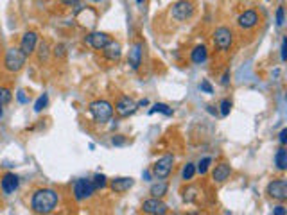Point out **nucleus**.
Wrapping results in <instances>:
<instances>
[{"label":"nucleus","mask_w":287,"mask_h":215,"mask_svg":"<svg viewBox=\"0 0 287 215\" xmlns=\"http://www.w3.org/2000/svg\"><path fill=\"white\" fill-rule=\"evenodd\" d=\"M59 196L54 188H38L31 197V208L34 214H51L56 210Z\"/></svg>","instance_id":"1"},{"label":"nucleus","mask_w":287,"mask_h":215,"mask_svg":"<svg viewBox=\"0 0 287 215\" xmlns=\"http://www.w3.org/2000/svg\"><path fill=\"white\" fill-rule=\"evenodd\" d=\"M88 111L90 115H92V118H94V122L104 124V122H108L110 118L113 117V104L108 103V101H104V99H99V101L90 103Z\"/></svg>","instance_id":"2"},{"label":"nucleus","mask_w":287,"mask_h":215,"mask_svg":"<svg viewBox=\"0 0 287 215\" xmlns=\"http://www.w3.org/2000/svg\"><path fill=\"white\" fill-rule=\"evenodd\" d=\"M25 59H27V56L20 51V47L18 49L16 47L7 49V51H5V56H4V68L7 72H11V74L20 72L22 68H24Z\"/></svg>","instance_id":"3"},{"label":"nucleus","mask_w":287,"mask_h":215,"mask_svg":"<svg viewBox=\"0 0 287 215\" xmlns=\"http://www.w3.org/2000/svg\"><path fill=\"white\" fill-rule=\"evenodd\" d=\"M72 194H74L75 201H85V199H90V197L95 194V187L92 179H86V178H81L74 183L72 187Z\"/></svg>","instance_id":"4"},{"label":"nucleus","mask_w":287,"mask_h":215,"mask_svg":"<svg viewBox=\"0 0 287 215\" xmlns=\"http://www.w3.org/2000/svg\"><path fill=\"white\" fill-rule=\"evenodd\" d=\"M171 14H172V18L178 20V22H187V20L192 18L194 4L190 0H178V2L172 4V7H171Z\"/></svg>","instance_id":"5"},{"label":"nucleus","mask_w":287,"mask_h":215,"mask_svg":"<svg viewBox=\"0 0 287 215\" xmlns=\"http://www.w3.org/2000/svg\"><path fill=\"white\" fill-rule=\"evenodd\" d=\"M231 43H233V33H231V29L217 27L216 33H214V45H216L217 51L221 52L230 51Z\"/></svg>","instance_id":"6"},{"label":"nucleus","mask_w":287,"mask_h":215,"mask_svg":"<svg viewBox=\"0 0 287 215\" xmlns=\"http://www.w3.org/2000/svg\"><path fill=\"white\" fill-rule=\"evenodd\" d=\"M172 167H174V156L165 155L153 165V174H155L158 179H165L171 172H172Z\"/></svg>","instance_id":"7"},{"label":"nucleus","mask_w":287,"mask_h":215,"mask_svg":"<svg viewBox=\"0 0 287 215\" xmlns=\"http://www.w3.org/2000/svg\"><path fill=\"white\" fill-rule=\"evenodd\" d=\"M266 194H268L271 199L275 201H286L287 199V181L286 179H275L268 185L266 188Z\"/></svg>","instance_id":"8"},{"label":"nucleus","mask_w":287,"mask_h":215,"mask_svg":"<svg viewBox=\"0 0 287 215\" xmlns=\"http://www.w3.org/2000/svg\"><path fill=\"white\" fill-rule=\"evenodd\" d=\"M110 42H112L110 34L101 33V31H94V33H90L85 36V43L90 45L92 49H95V51H103Z\"/></svg>","instance_id":"9"},{"label":"nucleus","mask_w":287,"mask_h":215,"mask_svg":"<svg viewBox=\"0 0 287 215\" xmlns=\"http://www.w3.org/2000/svg\"><path fill=\"white\" fill-rule=\"evenodd\" d=\"M20 187V178L14 172H5L0 179V190L4 196H11L14 192L18 190Z\"/></svg>","instance_id":"10"},{"label":"nucleus","mask_w":287,"mask_h":215,"mask_svg":"<svg viewBox=\"0 0 287 215\" xmlns=\"http://www.w3.org/2000/svg\"><path fill=\"white\" fill-rule=\"evenodd\" d=\"M113 109H115L120 117H129V115H133V113L138 109V104L135 103L131 97L124 95V97H120L117 103H115V108H113Z\"/></svg>","instance_id":"11"},{"label":"nucleus","mask_w":287,"mask_h":215,"mask_svg":"<svg viewBox=\"0 0 287 215\" xmlns=\"http://www.w3.org/2000/svg\"><path fill=\"white\" fill-rule=\"evenodd\" d=\"M38 47V33L36 31H27L20 40V51L24 52L25 56H33Z\"/></svg>","instance_id":"12"},{"label":"nucleus","mask_w":287,"mask_h":215,"mask_svg":"<svg viewBox=\"0 0 287 215\" xmlns=\"http://www.w3.org/2000/svg\"><path fill=\"white\" fill-rule=\"evenodd\" d=\"M142 210L146 212V214H151V215H164L169 212V206L165 205L160 197H151V199L144 201Z\"/></svg>","instance_id":"13"},{"label":"nucleus","mask_w":287,"mask_h":215,"mask_svg":"<svg viewBox=\"0 0 287 215\" xmlns=\"http://www.w3.org/2000/svg\"><path fill=\"white\" fill-rule=\"evenodd\" d=\"M259 24V13L255 9H248L244 11V13L239 14V18H237V25H239L240 29H253L255 25Z\"/></svg>","instance_id":"14"},{"label":"nucleus","mask_w":287,"mask_h":215,"mask_svg":"<svg viewBox=\"0 0 287 215\" xmlns=\"http://www.w3.org/2000/svg\"><path fill=\"white\" fill-rule=\"evenodd\" d=\"M142 49H144V43L138 42L133 45L129 54H127V65L131 66L133 70H138L142 65Z\"/></svg>","instance_id":"15"},{"label":"nucleus","mask_w":287,"mask_h":215,"mask_svg":"<svg viewBox=\"0 0 287 215\" xmlns=\"http://www.w3.org/2000/svg\"><path fill=\"white\" fill-rule=\"evenodd\" d=\"M103 54L108 61H118L120 59V56H122V47H120V43L113 42L112 40V42L103 49Z\"/></svg>","instance_id":"16"},{"label":"nucleus","mask_w":287,"mask_h":215,"mask_svg":"<svg viewBox=\"0 0 287 215\" xmlns=\"http://www.w3.org/2000/svg\"><path fill=\"white\" fill-rule=\"evenodd\" d=\"M230 174H231V167L223 161V163L216 165V168H214V172H212V178L216 183H225L226 179L230 178Z\"/></svg>","instance_id":"17"},{"label":"nucleus","mask_w":287,"mask_h":215,"mask_svg":"<svg viewBox=\"0 0 287 215\" xmlns=\"http://www.w3.org/2000/svg\"><path fill=\"white\" fill-rule=\"evenodd\" d=\"M135 185V179L133 178H117L113 179L112 183H110V187H112L113 192H117V194H122V192H127L129 188Z\"/></svg>","instance_id":"18"},{"label":"nucleus","mask_w":287,"mask_h":215,"mask_svg":"<svg viewBox=\"0 0 287 215\" xmlns=\"http://www.w3.org/2000/svg\"><path fill=\"white\" fill-rule=\"evenodd\" d=\"M208 57V51L205 45H198V47H194V51L190 52V59H192V63H196V65H203L205 61H207Z\"/></svg>","instance_id":"19"},{"label":"nucleus","mask_w":287,"mask_h":215,"mask_svg":"<svg viewBox=\"0 0 287 215\" xmlns=\"http://www.w3.org/2000/svg\"><path fill=\"white\" fill-rule=\"evenodd\" d=\"M167 190H169V183L167 181H158V183H155V185H151V188H149V194L153 197H164L165 194H167Z\"/></svg>","instance_id":"20"},{"label":"nucleus","mask_w":287,"mask_h":215,"mask_svg":"<svg viewBox=\"0 0 287 215\" xmlns=\"http://www.w3.org/2000/svg\"><path fill=\"white\" fill-rule=\"evenodd\" d=\"M275 165H277L278 170H287V151L286 147H280V149L277 151V155H275Z\"/></svg>","instance_id":"21"},{"label":"nucleus","mask_w":287,"mask_h":215,"mask_svg":"<svg viewBox=\"0 0 287 215\" xmlns=\"http://www.w3.org/2000/svg\"><path fill=\"white\" fill-rule=\"evenodd\" d=\"M155 113H164L165 117H172L174 115V111H172V108H169L167 104L164 103H156L155 106L149 109V115H155Z\"/></svg>","instance_id":"22"},{"label":"nucleus","mask_w":287,"mask_h":215,"mask_svg":"<svg viewBox=\"0 0 287 215\" xmlns=\"http://www.w3.org/2000/svg\"><path fill=\"white\" fill-rule=\"evenodd\" d=\"M194 176H196V165H194V163H187L183 167V170H181V179H185V181H190Z\"/></svg>","instance_id":"23"},{"label":"nucleus","mask_w":287,"mask_h":215,"mask_svg":"<svg viewBox=\"0 0 287 215\" xmlns=\"http://www.w3.org/2000/svg\"><path fill=\"white\" fill-rule=\"evenodd\" d=\"M49 54H51V49H49V43L47 42H42L40 47H38V59L42 61H47L49 59Z\"/></svg>","instance_id":"24"},{"label":"nucleus","mask_w":287,"mask_h":215,"mask_svg":"<svg viewBox=\"0 0 287 215\" xmlns=\"http://www.w3.org/2000/svg\"><path fill=\"white\" fill-rule=\"evenodd\" d=\"M92 183H94L95 190H99V188L103 190V188L108 187V179H106V176H104V174H95L94 179H92Z\"/></svg>","instance_id":"25"},{"label":"nucleus","mask_w":287,"mask_h":215,"mask_svg":"<svg viewBox=\"0 0 287 215\" xmlns=\"http://www.w3.org/2000/svg\"><path fill=\"white\" fill-rule=\"evenodd\" d=\"M47 104H49V95H47V94L40 95V97H38V101L34 103V111H36V113H42L43 109L47 108Z\"/></svg>","instance_id":"26"},{"label":"nucleus","mask_w":287,"mask_h":215,"mask_svg":"<svg viewBox=\"0 0 287 215\" xmlns=\"http://www.w3.org/2000/svg\"><path fill=\"white\" fill-rule=\"evenodd\" d=\"M11 99H13L11 90L5 88V86H0V106H5L7 103H11Z\"/></svg>","instance_id":"27"},{"label":"nucleus","mask_w":287,"mask_h":215,"mask_svg":"<svg viewBox=\"0 0 287 215\" xmlns=\"http://www.w3.org/2000/svg\"><path fill=\"white\" fill-rule=\"evenodd\" d=\"M210 163H212V158H210V156H205V158H203L201 161L198 163V167H196V172H199L201 176H203V174H207Z\"/></svg>","instance_id":"28"},{"label":"nucleus","mask_w":287,"mask_h":215,"mask_svg":"<svg viewBox=\"0 0 287 215\" xmlns=\"http://www.w3.org/2000/svg\"><path fill=\"white\" fill-rule=\"evenodd\" d=\"M231 106H233V104H231L230 99H223L221 104H219V108H221V109H219V113H221V117H228V115H230Z\"/></svg>","instance_id":"29"},{"label":"nucleus","mask_w":287,"mask_h":215,"mask_svg":"<svg viewBox=\"0 0 287 215\" xmlns=\"http://www.w3.org/2000/svg\"><path fill=\"white\" fill-rule=\"evenodd\" d=\"M52 52H54V56H56L57 59H63V57L66 56V45H65V43H57Z\"/></svg>","instance_id":"30"},{"label":"nucleus","mask_w":287,"mask_h":215,"mask_svg":"<svg viewBox=\"0 0 287 215\" xmlns=\"http://www.w3.org/2000/svg\"><path fill=\"white\" fill-rule=\"evenodd\" d=\"M199 90H201V92H205V94H208V95H212V94H214L212 84L208 83L207 79H205V81H201V83H199Z\"/></svg>","instance_id":"31"},{"label":"nucleus","mask_w":287,"mask_h":215,"mask_svg":"<svg viewBox=\"0 0 287 215\" xmlns=\"http://www.w3.org/2000/svg\"><path fill=\"white\" fill-rule=\"evenodd\" d=\"M284 24H286V14H284V7L280 5V7L277 9V25L282 27Z\"/></svg>","instance_id":"32"},{"label":"nucleus","mask_w":287,"mask_h":215,"mask_svg":"<svg viewBox=\"0 0 287 215\" xmlns=\"http://www.w3.org/2000/svg\"><path fill=\"white\" fill-rule=\"evenodd\" d=\"M280 59L282 61L287 59V40L286 38L282 40V47H280Z\"/></svg>","instance_id":"33"},{"label":"nucleus","mask_w":287,"mask_h":215,"mask_svg":"<svg viewBox=\"0 0 287 215\" xmlns=\"http://www.w3.org/2000/svg\"><path fill=\"white\" fill-rule=\"evenodd\" d=\"M16 97H18V103L20 104H27L29 103V99H27V95H25L24 90H20L18 94H16Z\"/></svg>","instance_id":"34"},{"label":"nucleus","mask_w":287,"mask_h":215,"mask_svg":"<svg viewBox=\"0 0 287 215\" xmlns=\"http://www.w3.org/2000/svg\"><path fill=\"white\" fill-rule=\"evenodd\" d=\"M278 140H280V145H286L287 144V129L284 127L282 131H280V135H278Z\"/></svg>","instance_id":"35"},{"label":"nucleus","mask_w":287,"mask_h":215,"mask_svg":"<svg viewBox=\"0 0 287 215\" xmlns=\"http://www.w3.org/2000/svg\"><path fill=\"white\" fill-rule=\"evenodd\" d=\"M273 214H275V215H286V214H287L286 206H284V205L275 206V208H273Z\"/></svg>","instance_id":"36"},{"label":"nucleus","mask_w":287,"mask_h":215,"mask_svg":"<svg viewBox=\"0 0 287 215\" xmlns=\"http://www.w3.org/2000/svg\"><path fill=\"white\" fill-rule=\"evenodd\" d=\"M112 144H113V145H124V144H126V138H124V136H120V135L113 136Z\"/></svg>","instance_id":"37"},{"label":"nucleus","mask_w":287,"mask_h":215,"mask_svg":"<svg viewBox=\"0 0 287 215\" xmlns=\"http://www.w3.org/2000/svg\"><path fill=\"white\" fill-rule=\"evenodd\" d=\"M230 77H231L230 70H226L225 74H223V79H221V84H223V86H228V84H230Z\"/></svg>","instance_id":"38"},{"label":"nucleus","mask_w":287,"mask_h":215,"mask_svg":"<svg viewBox=\"0 0 287 215\" xmlns=\"http://www.w3.org/2000/svg\"><path fill=\"white\" fill-rule=\"evenodd\" d=\"M63 4L65 5H68V7H72V5H77L79 4V0H61Z\"/></svg>","instance_id":"39"},{"label":"nucleus","mask_w":287,"mask_h":215,"mask_svg":"<svg viewBox=\"0 0 287 215\" xmlns=\"http://www.w3.org/2000/svg\"><path fill=\"white\" fill-rule=\"evenodd\" d=\"M142 176H144V179H146V181H149V179H151V172H149V170H144V174H142Z\"/></svg>","instance_id":"40"},{"label":"nucleus","mask_w":287,"mask_h":215,"mask_svg":"<svg viewBox=\"0 0 287 215\" xmlns=\"http://www.w3.org/2000/svg\"><path fill=\"white\" fill-rule=\"evenodd\" d=\"M147 104H149V101H147V99H144V101H140V103H138V106L144 108V106H147Z\"/></svg>","instance_id":"41"},{"label":"nucleus","mask_w":287,"mask_h":215,"mask_svg":"<svg viewBox=\"0 0 287 215\" xmlns=\"http://www.w3.org/2000/svg\"><path fill=\"white\" fill-rule=\"evenodd\" d=\"M208 108V113H212V115H216L217 109H214V106H207Z\"/></svg>","instance_id":"42"},{"label":"nucleus","mask_w":287,"mask_h":215,"mask_svg":"<svg viewBox=\"0 0 287 215\" xmlns=\"http://www.w3.org/2000/svg\"><path fill=\"white\" fill-rule=\"evenodd\" d=\"M2 117H4V108L0 106V118H2Z\"/></svg>","instance_id":"43"},{"label":"nucleus","mask_w":287,"mask_h":215,"mask_svg":"<svg viewBox=\"0 0 287 215\" xmlns=\"http://www.w3.org/2000/svg\"><path fill=\"white\" fill-rule=\"evenodd\" d=\"M135 2H137L138 5H142V4H144V0H135Z\"/></svg>","instance_id":"44"},{"label":"nucleus","mask_w":287,"mask_h":215,"mask_svg":"<svg viewBox=\"0 0 287 215\" xmlns=\"http://www.w3.org/2000/svg\"><path fill=\"white\" fill-rule=\"evenodd\" d=\"M92 2H101V0H92Z\"/></svg>","instance_id":"45"}]
</instances>
